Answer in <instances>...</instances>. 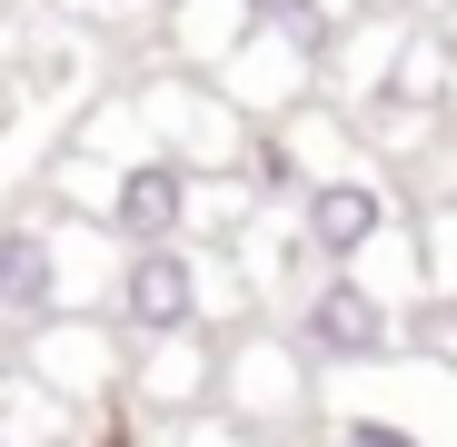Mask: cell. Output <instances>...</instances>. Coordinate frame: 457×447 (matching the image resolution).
I'll use <instances>...</instances> for the list:
<instances>
[{
  "label": "cell",
  "instance_id": "1",
  "mask_svg": "<svg viewBox=\"0 0 457 447\" xmlns=\"http://www.w3.org/2000/svg\"><path fill=\"white\" fill-rule=\"evenodd\" d=\"M388 338H398L388 298H378L368 278H348V269H328L309 288V309H298V348H309L319 368H368V358H388Z\"/></svg>",
  "mask_w": 457,
  "mask_h": 447
},
{
  "label": "cell",
  "instance_id": "2",
  "mask_svg": "<svg viewBox=\"0 0 457 447\" xmlns=\"http://www.w3.org/2000/svg\"><path fill=\"white\" fill-rule=\"evenodd\" d=\"M378 229H388V189L358 179V170H319V179H298V249L348 269L378 249Z\"/></svg>",
  "mask_w": 457,
  "mask_h": 447
},
{
  "label": "cell",
  "instance_id": "3",
  "mask_svg": "<svg viewBox=\"0 0 457 447\" xmlns=\"http://www.w3.org/2000/svg\"><path fill=\"white\" fill-rule=\"evenodd\" d=\"M189 209H199V170L179 160V149H149V160H129V170L110 179V199H100V219H110L129 249L179 239V229H189Z\"/></svg>",
  "mask_w": 457,
  "mask_h": 447
},
{
  "label": "cell",
  "instance_id": "4",
  "mask_svg": "<svg viewBox=\"0 0 457 447\" xmlns=\"http://www.w3.org/2000/svg\"><path fill=\"white\" fill-rule=\"evenodd\" d=\"M120 319H129L139 338H189V328H199V259H189L179 239L129 249V269H120Z\"/></svg>",
  "mask_w": 457,
  "mask_h": 447
},
{
  "label": "cell",
  "instance_id": "5",
  "mask_svg": "<svg viewBox=\"0 0 457 447\" xmlns=\"http://www.w3.org/2000/svg\"><path fill=\"white\" fill-rule=\"evenodd\" d=\"M60 239L30 219H0V319H50L60 309Z\"/></svg>",
  "mask_w": 457,
  "mask_h": 447
},
{
  "label": "cell",
  "instance_id": "6",
  "mask_svg": "<svg viewBox=\"0 0 457 447\" xmlns=\"http://www.w3.org/2000/svg\"><path fill=\"white\" fill-rule=\"evenodd\" d=\"M338 447H428V437L398 427V418H368V408H358V418H338Z\"/></svg>",
  "mask_w": 457,
  "mask_h": 447
},
{
  "label": "cell",
  "instance_id": "7",
  "mask_svg": "<svg viewBox=\"0 0 457 447\" xmlns=\"http://www.w3.org/2000/svg\"><path fill=\"white\" fill-rule=\"evenodd\" d=\"M90 11H129V0H90Z\"/></svg>",
  "mask_w": 457,
  "mask_h": 447
},
{
  "label": "cell",
  "instance_id": "8",
  "mask_svg": "<svg viewBox=\"0 0 457 447\" xmlns=\"http://www.w3.org/2000/svg\"><path fill=\"white\" fill-rule=\"evenodd\" d=\"M0 447H21V437H11V427H0Z\"/></svg>",
  "mask_w": 457,
  "mask_h": 447
},
{
  "label": "cell",
  "instance_id": "9",
  "mask_svg": "<svg viewBox=\"0 0 457 447\" xmlns=\"http://www.w3.org/2000/svg\"><path fill=\"white\" fill-rule=\"evenodd\" d=\"M110 447H120V437H110Z\"/></svg>",
  "mask_w": 457,
  "mask_h": 447
}]
</instances>
